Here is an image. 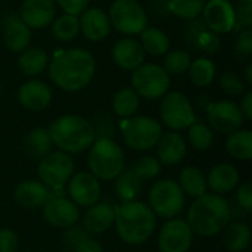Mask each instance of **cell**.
I'll return each instance as SVG.
<instances>
[{
  "label": "cell",
  "mask_w": 252,
  "mask_h": 252,
  "mask_svg": "<svg viewBox=\"0 0 252 252\" xmlns=\"http://www.w3.org/2000/svg\"><path fill=\"white\" fill-rule=\"evenodd\" d=\"M232 220L229 202L216 193H205L193 201L188 210L186 223L199 236L211 238L221 233Z\"/></svg>",
  "instance_id": "7a4b0ae2"
},
{
  "label": "cell",
  "mask_w": 252,
  "mask_h": 252,
  "mask_svg": "<svg viewBox=\"0 0 252 252\" xmlns=\"http://www.w3.org/2000/svg\"><path fill=\"white\" fill-rule=\"evenodd\" d=\"M202 21L217 34L230 32L235 30V7L229 0H208L202 9Z\"/></svg>",
  "instance_id": "9a60e30c"
},
{
  "label": "cell",
  "mask_w": 252,
  "mask_h": 252,
  "mask_svg": "<svg viewBox=\"0 0 252 252\" xmlns=\"http://www.w3.org/2000/svg\"><path fill=\"white\" fill-rule=\"evenodd\" d=\"M18 251V236L10 229H0V252Z\"/></svg>",
  "instance_id": "681fc988"
},
{
  "label": "cell",
  "mask_w": 252,
  "mask_h": 252,
  "mask_svg": "<svg viewBox=\"0 0 252 252\" xmlns=\"http://www.w3.org/2000/svg\"><path fill=\"white\" fill-rule=\"evenodd\" d=\"M170 74L157 63H142L131 74V89L142 97L155 100L170 90Z\"/></svg>",
  "instance_id": "ba28073f"
},
{
  "label": "cell",
  "mask_w": 252,
  "mask_h": 252,
  "mask_svg": "<svg viewBox=\"0 0 252 252\" xmlns=\"http://www.w3.org/2000/svg\"><path fill=\"white\" fill-rule=\"evenodd\" d=\"M188 137L190 145L198 149V151H207L213 146L214 142V133L213 130L202 124V123H195L188 128Z\"/></svg>",
  "instance_id": "8d00e7d4"
},
{
  "label": "cell",
  "mask_w": 252,
  "mask_h": 252,
  "mask_svg": "<svg viewBox=\"0 0 252 252\" xmlns=\"http://www.w3.org/2000/svg\"><path fill=\"white\" fill-rule=\"evenodd\" d=\"M236 201L238 205L245 210L247 213L252 211V185L251 182H245L242 185L238 186V192H236Z\"/></svg>",
  "instance_id": "c3c4849f"
},
{
  "label": "cell",
  "mask_w": 252,
  "mask_h": 252,
  "mask_svg": "<svg viewBox=\"0 0 252 252\" xmlns=\"http://www.w3.org/2000/svg\"><path fill=\"white\" fill-rule=\"evenodd\" d=\"M112 59L118 68L124 71H134L145 62V50L137 40L126 37L114 44Z\"/></svg>",
  "instance_id": "d6986e66"
},
{
  "label": "cell",
  "mask_w": 252,
  "mask_h": 252,
  "mask_svg": "<svg viewBox=\"0 0 252 252\" xmlns=\"http://www.w3.org/2000/svg\"><path fill=\"white\" fill-rule=\"evenodd\" d=\"M89 149L87 165L97 180H115L124 170V152L112 139H96Z\"/></svg>",
  "instance_id": "5b68a950"
},
{
  "label": "cell",
  "mask_w": 252,
  "mask_h": 252,
  "mask_svg": "<svg viewBox=\"0 0 252 252\" xmlns=\"http://www.w3.org/2000/svg\"><path fill=\"white\" fill-rule=\"evenodd\" d=\"M252 25V0H239L235 7V30H248Z\"/></svg>",
  "instance_id": "60d3db41"
},
{
  "label": "cell",
  "mask_w": 252,
  "mask_h": 252,
  "mask_svg": "<svg viewBox=\"0 0 252 252\" xmlns=\"http://www.w3.org/2000/svg\"><path fill=\"white\" fill-rule=\"evenodd\" d=\"M133 171L137 174V177L142 182H148V180H154L157 179L161 171H162V165L158 161V158L152 157V155H143L139 158V161L134 164V167H131Z\"/></svg>",
  "instance_id": "f35d334b"
},
{
  "label": "cell",
  "mask_w": 252,
  "mask_h": 252,
  "mask_svg": "<svg viewBox=\"0 0 252 252\" xmlns=\"http://www.w3.org/2000/svg\"><path fill=\"white\" fill-rule=\"evenodd\" d=\"M31 41V30L18 18L10 16L4 27V43L12 52H22Z\"/></svg>",
  "instance_id": "d4e9b609"
},
{
  "label": "cell",
  "mask_w": 252,
  "mask_h": 252,
  "mask_svg": "<svg viewBox=\"0 0 252 252\" xmlns=\"http://www.w3.org/2000/svg\"><path fill=\"white\" fill-rule=\"evenodd\" d=\"M0 94H1V86H0Z\"/></svg>",
  "instance_id": "db71d44e"
},
{
  "label": "cell",
  "mask_w": 252,
  "mask_h": 252,
  "mask_svg": "<svg viewBox=\"0 0 252 252\" xmlns=\"http://www.w3.org/2000/svg\"><path fill=\"white\" fill-rule=\"evenodd\" d=\"M55 13V0H24L19 9V19L30 30L44 28L53 22Z\"/></svg>",
  "instance_id": "e0dca14e"
},
{
  "label": "cell",
  "mask_w": 252,
  "mask_h": 252,
  "mask_svg": "<svg viewBox=\"0 0 252 252\" xmlns=\"http://www.w3.org/2000/svg\"><path fill=\"white\" fill-rule=\"evenodd\" d=\"M24 146H25V151L31 157L43 158L46 154H49L52 151V140H50V136H49L47 130L34 128L27 134Z\"/></svg>",
  "instance_id": "836d02e7"
},
{
  "label": "cell",
  "mask_w": 252,
  "mask_h": 252,
  "mask_svg": "<svg viewBox=\"0 0 252 252\" xmlns=\"http://www.w3.org/2000/svg\"><path fill=\"white\" fill-rule=\"evenodd\" d=\"M193 242V232L186 220L170 219L158 235V248L161 252H188Z\"/></svg>",
  "instance_id": "4fadbf2b"
},
{
  "label": "cell",
  "mask_w": 252,
  "mask_h": 252,
  "mask_svg": "<svg viewBox=\"0 0 252 252\" xmlns=\"http://www.w3.org/2000/svg\"><path fill=\"white\" fill-rule=\"evenodd\" d=\"M80 32V24L78 18L74 15L63 13L62 16L56 18L52 24V35L61 41V43H68L72 41Z\"/></svg>",
  "instance_id": "d6a6232c"
},
{
  "label": "cell",
  "mask_w": 252,
  "mask_h": 252,
  "mask_svg": "<svg viewBox=\"0 0 252 252\" xmlns=\"http://www.w3.org/2000/svg\"><path fill=\"white\" fill-rule=\"evenodd\" d=\"M186 140L177 131L162 133L157 143V158L164 165H176L186 155Z\"/></svg>",
  "instance_id": "7402d4cb"
},
{
  "label": "cell",
  "mask_w": 252,
  "mask_h": 252,
  "mask_svg": "<svg viewBox=\"0 0 252 252\" xmlns=\"http://www.w3.org/2000/svg\"><path fill=\"white\" fill-rule=\"evenodd\" d=\"M43 217L53 227L68 229L80 220V210L71 199L61 196L46 201L43 205Z\"/></svg>",
  "instance_id": "2e32d148"
},
{
  "label": "cell",
  "mask_w": 252,
  "mask_h": 252,
  "mask_svg": "<svg viewBox=\"0 0 252 252\" xmlns=\"http://www.w3.org/2000/svg\"><path fill=\"white\" fill-rule=\"evenodd\" d=\"M80 31L90 41H100L106 38L111 32V22L108 13L97 7H87L80 19Z\"/></svg>",
  "instance_id": "ac0fdd59"
},
{
  "label": "cell",
  "mask_w": 252,
  "mask_h": 252,
  "mask_svg": "<svg viewBox=\"0 0 252 252\" xmlns=\"http://www.w3.org/2000/svg\"><path fill=\"white\" fill-rule=\"evenodd\" d=\"M102 1H103V0H102Z\"/></svg>",
  "instance_id": "9f6ffc18"
},
{
  "label": "cell",
  "mask_w": 252,
  "mask_h": 252,
  "mask_svg": "<svg viewBox=\"0 0 252 252\" xmlns=\"http://www.w3.org/2000/svg\"><path fill=\"white\" fill-rule=\"evenodd\" d=\"M94 68V58L86 49L59 50L47 65L50 80L65 92H78L84 89L92 81Z\"/></svg>",
  "instance_id": "6da1fadb"
},
{
  "label": "cell",
  "mask_w": 252,
  "mask_h": 252,
  "mask_svg": "<svg viewBox=\"0 0 252 252\" xmlns=\"http://www.w3.org/2000/svg\"><path fill=\"white\" fill-rule=\"evenodd\" d=\"M115 180H117L115 182V190H117L118 198L123 202L136 201V198L142 192L143 182L137 177V174L133 171V168L123 170Z\"/></svg>",
  "instance_id": "4dcf8cb0"
},
{
  "label": "cell",
  "mask_w": 252,
  "mask_h": 252,
  "mask_svg": "<svg viewBox=\"0 0 252 252\" xmlns=\"http://www.w3.org/2000/svg\"><path fill=\"white\" fill-rule=\"evenodd\" d=\"M120 131L124 143L134 151L143 152L157 146L162 136L161 124L152 117H130L120 121Z\"/></svg>",
  "instance_id": "8992f818"
},
{
  "label": "cell",
  "mask_w": 252,
  "mask_h": 252,
  "mask_svg": "<svg viewBox=\"0 0 252 252\" xmlns=\"http://www.w3.org/2000/svg\"><path fill=\"white\" fill-rule=\"evenodd\" d=\"M74 161L69 154L62 151H50L40 158L37 174L47 189H62L74 174Z\"/></svg>",
  "instance_id": "30bf717a"
},
{
  "label": "cell",
  "mask_w": 252,
  "mask_h": 252,
  "mask_svg": "<svg viewBox=\"0 0 252 252\" xmlns=\"http://www.w3.org/2000/svg\"><path fill=\"white\" fill-rule=\"evenodd\" d=\"M161 118L168 128L180 131L196 123V112L186 94L180 92H170L162 99Z\"/></svg>",
  "instance_id": "8fae6325"
},
{
  "label": "cell",
  "mask_w": 252,
  "mask_h": 252,
  "mask_svg": "<svg viewBox=\"0 0 252 252\" xmlns=\"http://www.w3.org/2000/svg\"><path fill=\"white\" fill-rule=\"evenodd\" d=\"M158 1H165V0H158Z\"/></svg>",
  "instance_id": "11a10c76"
},
{
  "label": "cell",
  "mask_w": 252,
  "mask_h": 252,
  "mask_svg": "<svg viewBox=\"0 0 252 252\" xmlns=\"http://www.w3.org/2000/svg\"><path fill=\"white\" fill-rule=\"evenodd\" d=\"M92 127H93V131H94L96 139H112V136L115 133V124L106 115L99 117L96 120L94 126H92Z\"/></svg>",
  "instance_id": "ee69618b"
},
{
  "label": "cell",
  "mask_w": 252,
  "mask_h": 252,
  "mask_svg": "<svg viewBox=\"0 0 252 252\" xmlns=\"http://www.w3.org/2000/svg\"><path fill=\"white\" fill-rule=\"evenodd\" d=\"M140 105V96L131 87L120 89L112 97V109L121 118L134 117Z\"/></svg>",
  "instance_id": "1f68e13d"
},
{
  "label": "cell",
  "mask_w": 252,
  "mask_h": 252,
  "mask_svg": "<svg viewBox=\"0 0 252 252\" xmlns=\"http://www.w3.org/2000/svg\"><path fill=\"white\" fill-rule=\"evenodd\" d=\"M47 133L52 145L65 154H80L89 149L96 140L92 124L74 114H66L52 121Z\"/></svg>",
  "instance_id": "277c9868"
},
{
  "label": "cell",
  "mask_w": 252,
  "mask_h": 252,
  "mask_svg": "<svg viewBox=\"0 0 252 252\" xmlns=\"http://www.w3.org/2000/svg\"><path fill=\"white\" fill-rule=\"evenodd\" d=\"M236 52L239 56L250 58L252 53V31L251 28L242 30L236 38Z\"/></svg>",
  "instance_id": "bcb514c9"
},
{
  "label": "cell",
  "mask_w": 252,
  "mask_h": 252,
  "mask_svg": "<svg viewBox=\"0 0 252 252\" xmlns=\"http://www.w3.org/2000/svg\"><path fill=\"white\" fill-rule=\"evenodd\" d=\"M207 118L211 128L220 134H232L238 131L245 121L239 105L232 100L210 102L207 105Z\"/></svg>",
  "instance_id": "7c38bea8"
},
{
  "label": "cell",
  "mask_w": 252,
  "mask_h": 252,
  "mask_svg": "<svg viewBox=\"0 0 252 252\" xmlns=\"http://www.w3.org/2000/svg\"><path fill=\"white\" fill-rule=\"evenodd\" d=\"M190 80L198 87H207L214 81L216 65L208 58H198L189 66Z\"/></svg>",
  "instance_id": "e575fe53"
},
{
  "label": "cell",
  "mask_w": 252,
  "mask_h": 252,
  "mask_svg": "<svg viewBox=\"0 0 252 252\" xmlns=\"http://www.w3.org/2000/svg\"><path fill=\"white\" fill-rule=\"evenodd\" d=\"M49 65V55L40 47H27L18 58V66L25 75H38Z\"/></svg>",
  "instance_id": "4316f807"
},
{
  "label": "cell",
  "mask_w": 252,
  "mask_h": 252,
  "mask_svg": "<svg viewBox=\"0 0 252 252\" xmlns=\"http://www.w3.org/2000/svg\"><path fill=\"white\" fill-rule=\"evenodd\" d=\"M221 46V40L220 35L208 28H205L196 38L195 41V50H202L205 53H214L220 49Z\"/></svg>",
  "instance_id": "ab89813d"
},
{
  "label": "cell",
  "mask_w": 252,
  "mask_h": 252,
  "mask_svg": "<svg viewBox=\"0 0 252 252\" xmlns=\"http://www.w3.org/2000/svg\"><path fill=\"white\" fill-rule=\"evenodd\" d=\"M18 100L28 111H43L52 102V90L40 80H28L19 87Z\"/></svg>",
  "instance_id": "ffe728a7"
},
{
  "label": "cell",
  "mask_w": 252,
  "mask_h": 252,
  "mask_svg": "<svg viewBox=\"0 0 252 252\" xmlns=\"http://www.w3.org/2000/svg\"><path fill=\"white\" fill-rule=\"evenodd\" d=\"M72 252H103V248L97 241H94L93 238H89L83 241Z\"/></svg>",
  "instance_id": "f907efd6"
},
{
  "label": "cell",
  "mask_w": 252,
  "mask_h": 252,
  "mask_svg": "<svg viewBox=\"0 0 252 252\" xmlns=\"http://www.w3.org/2000/svg\"><path fill=\"white\" fill-rule=\"evenodd\" d=\"M245 81L247 84H252V63H248L247 68H245Z\"/></svg>",
  "instance_id": "f5cc1de1"
},
{
  "label": "cell",
  "mask_w": 252,
  "mask_h": 252,
  "mask_svg": "<svg viewBox=\"0 0 252 252\" xmlns=\"http://www.w3.org/2000/svg\"><path fill=\"white\" fill-rule=\"evenodd\" d=\"M114 224L120 239L128 245L145 244L155 230L157 216L140 201L121 202L114 207Z\"/></svg>",
  "instance_id": "3957f363"
},
{
  "label": "cell",
  "mask_w": 252,
  "mask_h": 252,
  "mask_svg": "<svg viewBox=\"0 0 252 252\" xmlns=\"http://www.w3.org/2000/svg\"><path fill=\"white\" fill-rule=\"evenodd\" d=\"M220 87L227 96H239L245 92V84L236 72H224L220 78Z\"/></svg>",
  "instance_id": "b9f144b4"
},
{
  "label": "cell",
  "mask_w": 252,
  "mask_h": 252,
  "mask_svg": "<svg viewBox=\"0 0 252 252\" xmlns=\"http://www.w3.org/2000/svg\"><path fill=\"white\" fill-rule=\"evenodd\" d=\"M68 193L71 201L78 207H92L99 202L102 195L100 182L89 171L72 174L68 180Z\"/></svg>",
  "instance_id": "5bb4252c"
},
{
  "label": "cell",
  "mask_w": 252,
  "mask_h": 252,
  "mask_svg": "<svg viewBox=\"0 0 252 252\" xmlns=\"http://www.w3.org/2000/svg\"><path fill=\"white\" fill-rule=\"evenodd\" d=\"M111 25L124 35L140 34L148 27V15L137 0H114L109 13Z\"/></svg>",
  "instance_id": "9c48e42d"
},
{
  "label": "cell",
  "mask_w": 252,
  "mask_h": 252,
  "mask_svg": "<svg viewBox=\"0 0 252 252\" xmlns=\"http://www.w3.org/2000/svg\"><path fill=\"white\" fill-rule=\"evenodd\" d=\"M226 149L229 155L238 161H250L252 158V131L242 130L229 134L226 142Z\"/></svg>",
  "instance_id": "f1b7e54d"
},
{
  "label": "cell",
  "mask_w": 252,
  "mask_h": 252,
  "mask_svg": "<svg viewBox=\"0 0 252 252\" xmlns=\"http://www.w3.org/2000/svg\"><path fill=\"white\" fill-rule=\"evenodd\" d=\"M207 28V25L204 24L202 19L199 18H193V19H188L186 27H185V37H186V43L189 44L190 49L195 47V41L198 38V35Z\"/></svg>",
  "instance_id": "f6af8a7d"
},
{
  "label": "cell",
  "mask_w": 252,
  "mask_h": 252,
  "mask_svg": "<svg viewBox=\"0 0 252 252\" xmlns=\"http://www.w3.org/2000/svg\"><path fill=\"white\" fill-rule=\"evenodd\" d=\"M114 207L108 202H97L87 208L81 219V227L92 236L100 235L111 229L114 224Z\"/></svg>",
  "instance_id": "44dd1931"
},
{
  "label": "cell",
  "mask_w": 252,
  "mask_h": 252,
  "mask_svg": "<svg viewBox=\"0 0 252 252\" xmlns=\"http://www.w3.org/2000/svg\"><path fill=\"white\" fill-rule=\"evenodd\" d=\"M192 63V58L186 50H173L167 52L164 58V69L168 74H185L189 71V66Z\"/></svg>",
  "instance_id": "74e56055"
},
{
  "label": "cell",
  "mask_w": 252,
  "mask_h": 252,
  "mask_svg": "<svg viewBox=\"0 0 252 252\" xmlns=\"http://www.w3.org/2000/svg\"><path fill=\"white\" fill-rule=\"evenodd\" d=\"M49 189L40 180H24L13 190V199L24 208H38L46 204Z\"/></svg>",
  "instance_id": "cb8c5ba5"
},
{
  "label": "cell",
  "mask_w": 252,
  "mask_h": 252,
  "mask_svg": "<svg viewBox=\"0 0 252 252\" xmlns=\"http://www.w3.org/2000/svg\"><path fill=\"white\" fill-rule=\"evenodd\" d=\"M239 109H241V112H242L244 120L251 121L252 120V92L251 90H248V92L245 93V96L242 97V102H241Z\"/></svg>",
  "instance_id": "816d5d0a"
},
{
  "label": "cell",
  "mask_w": 252,
  "mask_h": 252,
  "mask_svg": "<svg viewBox=\"0 0 252 252\" xmlns=\"http://www.w3.org/2000/svg\"><path fill=\"white\" fill-rule=\"evenodd\" d=\"M224 232V247L232 252H242L250 247L251 242V230L248 224L242 221L229 223V226L223 230Z\"/></svg>",
  "instance_id": "f546056e"
},
{
  "label": "cell",
  "mask_w": 252,
  "mask_h": 252,
  "mask_svg": "<svg viewBox=\"0 0 252 252\" xmlns=\"http://www.w3.org/2000/svg\"><path fill=\"white\" fill-rule=\"evenodd\" d=\"M139 43L142 44L145 53L152 56H162L170 49V37L157 27H146L140 32Z\"/></svg>",
  "instance_id": "83f0119b"
},
{
  "label": "cell",
  "mask_w": 252,
  "mask_h": 252,
  "mask_svg": "<svg viewBox=\"0 0 252 252\" xmlns=\"http://www.w3.org/2000/svg\"><path fill=\"white\" fill-rule=\"evenodd\" d=\"M149 208L162 219H176L185 208V193L173 179H162L152 185L149 195Z\"/></svg>",
  "instance_id": "52a82bcc"
},
{
  "label": "cell",
  "mask_w": 252,
  "mask_h": 252,
  "mask_svg": "<svg viewBox=\"0 0 252 252\" xmlns=\"http://www.w3.org/2000/svg\"><path fill=\"white\" fill-rule=\"evenodd\" d=\"M207 0H168L167 9L170 13L183 18V19H193L202 13Z\"/></svg>",
  "instance_id": "d590c367"
},
{
  "label": "cell",
  "mask_w": 252,
  "mask_h": 252,
  "mask_svg": "<svg viewBox=\"0 0 252 252\" xmlns=\"http://www.w3.org/2000/svg\"><path fill=\"white\" fill-rule=\"evenodd\" d=\"M92 238L81 226H72V227H68L63 235H62V245L68 250V251H74L83 241Z\"/></svg>",
  "instance_id": "7bdbcfd3"
},
{
  "label": "cell",
  "mask_w": 252,
  "mask_h": 252,
  "mask_svg": "<svg viewBox=\"0 0 252 252\" xmlns=\"http://www.w3.org/2000/svg\"><path fill=\"white\" fill-rule=\"evenodd\" d=\"M55 1L65 13L74 15V16L81 15L89 7V3H90V0H55Z\"/></svg>",
  "instance_id": "7dc6e473"
},
{
  "label": "cell",
  "mask_w": 252,
  "mask_h": 252,
  "mask_svg": "<svg viewBox=\"0 0 252 252\" xmlns=\"http://www.w3.org/2000/svg\"><path fill=\"white\" fill-rule=\"evenodd\" d=\"M239 185V171L235 165L223 162L213 167L207 176V186L216 195H226Z\"/></svg>",
  "instance_id": "603a6c76"
},
{
  "label": "cell",
  "mask_w": 252,
  "mask_h": 252,
  "mask_svg": "<svg viewBox=\"0 0 252 252\" xmlns=\"http://www.w3.org/2000/svg\"><path fill=\"white\" fill-rule=\"evenodd\" d=\"M179 186L182 192L190 198H199L207 193V177L204 171L198 167H186L179 176Z\"/></svg>",
  "instance_id": "484cf974"
}]
</instances>
